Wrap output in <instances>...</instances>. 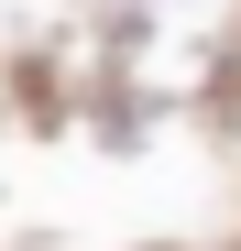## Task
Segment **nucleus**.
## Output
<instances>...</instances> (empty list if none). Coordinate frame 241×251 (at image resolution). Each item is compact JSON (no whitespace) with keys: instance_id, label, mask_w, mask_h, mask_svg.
<instances>
[]
</instances>
